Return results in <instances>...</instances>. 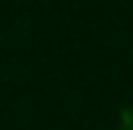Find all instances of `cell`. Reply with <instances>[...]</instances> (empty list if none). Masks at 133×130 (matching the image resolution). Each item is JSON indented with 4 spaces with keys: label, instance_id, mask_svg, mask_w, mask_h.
<instances>
[{
    "label": "cell",
    "instance_id": "6da1fadb",
    "mask_svg": "<svg viewBox=\"0 0 133 130\" xmlns=\"http://www.w3.org/2000/svg\"><path fill=\"white\" fill-rule=\"evenodd\" d=\"M118 130H133V104L118 112Z\"/></svg>",
    "mask_w": 133,
    "mask_h": 130
}]
</instances>
